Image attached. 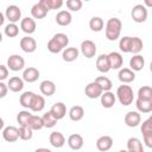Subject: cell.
Masks as SVG:
<instances>
[{"label":"cell","mask_w":152,"mask_h":152,"mask_svg":"<svg viewBox=\"0 0 152 152\" xmlns=\"http://www.w3.org/2000/svg\"><path fill=\"white\" fill-rule=\"evenodd\" d=\"M142 138H144L145 145H146L148 148H152V131L142 133Z\"/></svg>","instance_id":"47"},{"label":"cell","mask_w":152,"mask_h":152,"mask_svg":"<svg viewBox=\"0 0 152 152\" xmlns=\"http://www.w3.org/2000/svg\"><path fill=\"white\" fill-rule=\"evenodd\" d=\"M119 152H131V151H128V150H120Z\"/></svg>","instance_id":"54"},{"label":"cell","mask_w":152,"mask_h":152,"mask_svg":"<svg viewBox=\"0 0 152 152\" xmlns=\"http://www.w3.org/2000/svg\"><path fill=\"white\" fill-rule=\"evenodd\" d=\"M43 122H44V127L45 128H52L56 124H57V119L52 115V113L49 110V112H46V113H44L43 114Z\"/></svg>","instance_id":"37"},{"label":"cell","mask_w":152,"mask_h":152,"mask_svg":"<svg viewBox=\"0 0 152 152\" xmlns=\"http://www.w3.org/2000/svg\"><path fill=\"white\" fill-rule=\"evenodd\" d=\"M50 112L57 120H61L66 115V107H65L64 102H56L52 104Z\"/></svg>","instance_id":"23"},{"label":"cell","mask_w":152,"mask_h":152,"mask_svg":"<svg viewBox=\"0 0 152 152\" xmlns=\"http://www.w3.org/2000/svg\"><path fill=\"white\" fill-rule=\"evenodd\" d=\"M142 100H152V87L150 86H142L138 90V97Z\"/></svg>","instance_id":"41"},{"label":"cell","mask_w":152,"mask_h":152,"mask_svg":"<svg viewBox=\"0 0 152 152\" xmlns=\"http://www.w3.org/2000/svg\"><path fill=\"white\" fill-rule=\"evenodd\" d=\"M44 107H45V99H44V96L36 94L34 97H33V100H32L30 110L38 113V112H42L44 109Z\"/></svg>","instance_id":"29"},{"label":"cell","mask_w":152,"mask_h":152,"mask_svg":"<svg viewBox=\"0 0 152 152\" xmlns=\"http://www.w3.org/2000/svg\"><path fill=\"white\" fill-rule=\"evenodd\" d=\"M95 82H97L100 84V87L102 88L103 91H110V89L113 87L112 81L108 77H106V76H99V77H96L95 78Z\"/></svg>","instance_id":"39"},{"label":"cell","mask_w":152,"mask_h":152,"mask_svg":"<svg viewBox=\"0 0 152 152\" xmlns=\"http://www.w3.org/2000/svg\"><path fill=\"white\" fill-rule=\"evenodd\" d=\"M8 91V86L5 84L4 82H0V99H4L7 95Z\"/></svg>","instance_id":"49"},{"label":"cell","mask_w":152,"mask_h":152,"mask_svg":"<svg viewBox=\"0 0 152 152\" xmlns=\"http://www.w3.org/2000/svg\"><path fill=\"white\" fill-rule=\"evenodd\" d=\"M84 116V109L82 106H72L69 109V118L71 121H81Z\"/></svg>","instance_id":"26"},{"label":"cell","mask_w":152,"mask_h":152,"mask_svg":"<svg viewBox=\"0 0 152 152\" xmlns=\"http://www.w3.org/2000/svg\"><path fill=\"white\" fill-rule=\"evenodd\" d=\"M5 17L10 23L15 24L19 20L21 21V11L17 5H10L5 10Z\"/></svg>","instance_id":"5"},{"label":"cell","mask_w":152,"mask_h":152,"mask_svg":"<svg viewBox=\"0 0 152 152\" xmlns=\"http://www.w3.org/2000/svg\"><path fill=\"white\" fill-rule=\"evenodd\" d=\"M4 33L5 36H7L8 38H14L19 34V26L17 24H12V23H8L5 28H4Z\"/></svg>","instance_id":"36"},{"label":"cell","mask_w":152,"mask_h":152,"mask_svg":"<svg viewBox=\"0 0 152 152\" xmlns=\"http://www.w3.org/2000/svg\"><path fill=\"white\" fill-rule=\"evenodd\" d=\"M145 66V59L141 55H133V57L129 59V69L135 71L142 70Z\"/></svg>","instance_id":"24"},{"label":"cell","mask_w":152,"mask_h":152,"mask_svg":"<svg viewBox=\"0 0 152 152\" xmlns=\"http://www.w3.org/2000/svg\"><path fill=\"white\" fill-rule=\"evenodd\" d=\"M34 93L33 91H24L20 97H19V102H20V106H23L24 108H27L30 109L31 107V103H32V100L34 97Z\"/></svg>","instance_id":"32"},{"label":"cell","mask_w":152,"mask_h":152,"mask_svg":"<svg viewBox=\"0 0 152 152\" xmlns=\"http://www.w3.org/2000/svg\"><path fill=\"white\" fill-rule=\"evenodd\" d=\"M39 90L44 96H52L56 93V84L50 80H44L39 84Z\"/></svg>","instance_id":"19"},{"label":"cell","mask_w":152,"mask_h":152,"mask_svg":"<svg viewBox=\"0 0 152 152\" xmlns=\"http://www.w3.org/2000/svg\"><path fill=\"white\" fill-rule=\"evenodd\" d=\"M46 14H48V11L39 2L34 4L31 7V15H32L33 19H43V18L46 17Z\"/></svg>","instance_id":"30"},{"label":"cell","mask_w":152,"mask_h":152,"mask_svg":"<svg viewBox=\"0 0 152 152\" xmlns=\"http://www.w3.org/2000/svg\"><path fill=\"white\" fill-rule=\"evenodd\" d=\"M33 137V129L26 125V126H19V138L24 141L31 140Z\"/></svg>","instance_id":"35"},{"label":"cell","mask_w":152,"mask_h":152,"mask_svg":"<svg viewBox=\"0 0 152 152\" xmlns=\"http://www.w3.org/2000/svg\"><path fill=\"white\" fill-rule=\"evenodd\" d=\"M49 141H50L51 146H53V147H56V148L63 147V146L65 145V142H66L65 137H64L61 132H57V131L50 133V135H49Z\"/></svg>","instance_id":"15"},{"label":"cell","mask_w":152,"mask_h":152,"mask_svg":"<svg viewBox=\"0 0 152 152\" xmlns=\"http://www.w3.org/2000/svg\"><path fill=\"white\" fill-rule=\"evenodd\" d=\"M36 27H37V24H36L34 19L31 18V17H25L20 21V28H21V31L25 32L28 36L32 34L36 31Z\"/></svg>","instance_id":"12"},{"label":"cell","mask_w":152,"mask_h":152,"mask_svg":"<svg viewBox=\"0 0 152 152\" xmlns=\"http://www.w3.org/2000/svg\"><path fill=\"white\" fill-rule=\"evenodd\" d=\"M118 78L122 84H127L135 80V72L133 70H131L129 68H121L119 70Z\"/></svg>","instance_id":"11"},{"label":"cell","mask_w":152,"mask_h":152,"mask_svg":"<svg viewBox=\"0 0 152 152\" xmlns=\"http://www.w3.org/2000/svg\"><path fill=\"white\" fill-rule=\"evenodd\" d=\"M19 45H20V49H21L24 52H26V53H32V52H34L36 49H37V43H36L34 38H32L31 36H25V37H23V38L20 39Z\"/></svg>","instance_id":"9"},{"label":"cell","mask_w":152,"mask_h":152,"mask_svg":"<svg viewBox=\"0 0 152 152\" xmlns=\"http://www.w3.org/2000/svg\"><path fill=\"white\" fill-rule=\"evenodd\" d=\"M113 146V138L109 135H102L96 140V148L101 152H107Z\"/></svg>","instance_id":"17"},{"label":"cell","mask_w":152,"mask_h":152,"mask_svg":"<svg viewBox=\"0 0 152 152\" xmlns=\"http://www.w3.org/2000/svg\"><path fill=\"white\" fill-rule=\"evenodd\" d=\"M144 6L147 8V7H152V0H145L144 1Z\"/></svg>","instance_id":"51"},{"label":"cell","mask_w":152,"mask_h":152,"mask_svg":"<svg viewBox=\"0 0 152 152\" xmlns=\"http://www.w3.org/2000/svg\"><path fill=\"white\" fill-rule=\"evenodd\" d=\"M48 12L51 11V10H58L63 6V1L62 0H40L38 1Z\"/></svg>","instance_id":"31"},{"label":"cell","mask_w":152,"mask_h":152,"mask_svg":"<svg viewBox=\"0 0 152 152\" xmlns=\"http://www.w3.org/2000/svg\"><path fill=\"white\" fill-rule=\"evenodd\" d=\"M127 150L131 152H144V146L140 139L132 137L127 140Z\"/></svg>","instance_id":"28"},{"label":"cell","mask_w":152,"mask_h":152,"mask_svg":"<svg viewBox=\"0 0 152 152\" xmlns=\"http://www.w3.org/2000/svg\"><path fill=\"white\" fill-rule=\"evenodd\" d=\"M131 17L135 23H144L147 19V8L144 6V4H137L131 11Z\"/></svg>","instance_id":"3"},{"label":"cell","mask_w":152,"mask_h":152,"mask_svg":"<svg viewBox=\"0 0 152 152\" xmlns=\"http://www.w3.org/2000/svg\"><path fill=\"white\" fill-rule=\"evenodd\" d=\"M24 82H25V81L23 80V77L13 76V77H11V78L8 80L7 86H8V89H10L11 91H13V93H19V91H21L23 88H24Z\"/></svg>","instance_id":"21"},{"label":"cell","mask_w":152,"mask_h":152,"mask_svg":"<svg viewBox=\"0 0 152 152\" xmlns=\"http://www.w3.org/2000/svg\"><path fill=\"white\" fill-rule=\"evenodd\" d=\"M116 99L119 100V102L122 106H129L132 104L133 100H134V93L131 86L127 84H121L116 89Z\"/></svg>","instance_id":"2"},{"label":"cell","mask_w":152,"mask_h":152,"mask_svg":"<svg viewBox=\"0 0 152 152\" xmlns=\"http://www.w3.org/2000/svg\"><path fill=\"white\" fill-rule=\"evenodd\" d=\"M8 77V68L7 65H0V81L2 82L4 80H6Z\"/></svg>","instance_id":"48"},{"label":"cell","mask_w":152,"mask_h":152,"mask_svg":"<svg viewBox=\"0 0 152 152\" xmlns=\"http://www.w3.org/2000/svg\"><path fill=\"white\" fill-rule=\"evenodd\" d=\"M39 76H40V72L34 66H28V68L24 69V71H23V80L27 83L36 82L39 78Z\"/></svg>","instance_id":"13"},{"label":"cell","mask_w":152,"mask_h":152,"mask_svg":"<svg viewBox=\"0 0 152 152\" xmlns=\"http://www.w3.org/2000/svg\"><path fill=\"white\" fill-rule=\"evenodd\" d=\"M108 58H109V63H110V68L112 69H114V70L121 69V66L124 64V58H122L120 52L112 51V52L108 53Z\"/></svg>","instance_id":"20"},{"label":"cell","mask_w":152,"mask_h":152,"mask_svg":"<svg viewBox=\"0 0 152 152\" xmlns=\"http://www.w3.org/2000/svg\"><path fill=\"white\" fill-rule=\"evenodd\" d=\"M89 27L94 32H100L104 27V21L101 17H93L89 20Z\"/></svg>","instance_id":"33"},{"label":"cell","mask_w":152,"mask_h":152,"mask_svg":"<svg viewBox=\"0 0 152 152\" xmlns=\"http://www.w3.org/2000/svg\"><path fill=\"white\" fill-rule=\"evenodd\" d=\"M4 17H5V14H2V13H0V26L1 25H4Z\"/></svg>","instance_id":"52"},{"label":"cell","mask_w":152,"mask_h":152,"mask_svg":"<svg viewBox=\"0 0 152 152\" xmlns=\"http://www.w3.org/2000/svg\"><path fill=\"white\" fill-rule=\"evenodd\" d=\"M55 20H56V23H57L59 26H68V25H70L71 21H72V15H71V13H70L69 11L62 10V11H59V12L56 14Z\"/></svg>","instance_id":"18"},{"label":"cell","mask_w":152,"mask_h":152,"mask_svg":"<svg viewBox=\"0 0 152 152\" xmlns=\"http://www.w3.org/2000/svg\"><path fill=\"white\" fill-rule=\"evenodd\" d=\"M48 50L51 52V53H58L61 52L63 49V46L55 39V38H51L49 42H48Z\"/></svg>","instance_id":"43"},{"label":"cell","mask_w":152,"mask_h":152,"mask_svg":"<svg viewBox=\"0 0 152 152\" xmlns=\"http://www.w3.org/2000/svg\"><path fill=\"white\" fill-rule=\"evenodd\" d=\"M25 66V59L20 55H11L7 58V68L12 71H20Z\"/></svg>","instance_id":"4"},{"label":"cell","mask_w":152,"mask_h":152,"mask_svg":"<svg viewBox=\"0 0 152 152\" xmlns=\"http://www.w3.org/2000/svg\"><path fill=\"white\" fill-rule=\"evenodd\" d=\"M52 38H55V39L63 46V49H66V46H68V44H69V37H68L65 33H62V32L56 33Z\"/></svg>","instance_id":"45"},{"label":"cell","mask_w":152,"mask_h":152,"mask_svg":"<svg viewBox=\"0 0 152 152\" xmlns=\"http://www.w3.org/2000/svg\"><path fill=\"white\" fill-rule=\"evenodd\" d=\"M140 129H141V133H145V132H150V131H152V115H151V116H148L145 121H142Z\"/></svg>","instance_id":"46"},{"label":"cell","mask_w":152,"mask_h":152,"mask_svg":"<svg viewBox=\"0 0 152 152\" xmlns=\"http://www.w3.org/2000/svg\"><path fill=\"white\" fill-rule=\"evenodd\" d=\"M84 94L89 99H97V97H101V95L103 94V90H102V88L100 87V84L97 82L93 81V82H90L86 86Z\"/></svg>","instance_id":"7"},{"label":"cell","mask_w":152,"mask_h":152,"mask_svg":"<svg viewBox=\"0 0 152 152\" xmlns=\"http://www.w3.org/2000/svg\"><path fill=\"white\" fill-rule=\"evenodd\" d=\"M100 101L103 108H112L115 104L116 95H114V93L112 91H103V94L100 97Z\"/></svg>","instance_id":"22"},{"label":"cell","mask_w":152,"mask_h":152,"mask_svg":"<svg viewBox=\"0 0 152 152\" xmlns=\"http://www.w3.org/2000/svg\"><path fill=\"white\" fill-rule=\"evenodd\" d=\"M78 53H80V51H78L77 48H72V46L66 48L62 52V58H63L64 62H74V61L77 59Z\"/></svg>","instance_id":"25"},{"label":"cell","mask_w":152,"mask_h":152,"mask_svg":"<svg viewBox=\"0 0 152 152\" xmlns=\"http://www.w3.org/2000/svg\"><path fill=\"white\" fill-rule=\"evenodd\" d=\"M135 107L139 113H151L152 112V100H135Z\"/></svg>","instance_id":"27"},{"label":"cell","mask_w":152,"mask_h":152,"mask_svg":"<svg viewBox=\"0 0 152 152\" xmlns=\"http://www.w3.org/2000/svg\"><path fill=\"white\" fill-rule=\"evenodd\" d=\"M144 48V43L139 37H132L131 38V52L133 55H139Z\"/></svg>","instance_id":"34"},{"label":"cell","mask_w":152,"mask_h":152,"mask_svg":"<svg viewBox=\"0 0 152 152\" xmlns=\"http://www.w3.org/2000/svg\"><path fill=\"white\" fill-rule=\"evenodd\" d=\"M150 71L152 72V61H151V63H150Z\"/></svg>","instance_id":"53"},{"label":"cell","mask_w":152,"mask_h":152,"mask_svg":"<svg viewBox=\"0 0 152 152\" xmlns=\"http://www.w3.org/2000/svg\"><path fill=\"white\" fill-rule=\"evenodd\" d=\"M96 69L102 72V74H106L112 68H110V63H109V58H108V55L106 53H101L97 58H96Z\"/></svg>","instance_id":"14"},{"label":"cell","mask_w":152,"mask_h":152,"mask_svg":"<svg viewBox=\"0 0 152 152\" xmlns=\"http://www.w3.org/2000/svg\"><path fill=\"white\" fill-rule=\"evenodd\" d=\"M65 5H66L68 10H70L72 12H77V11H80L82 8L83 2L81 0H66Z\"/></svg>","instance_id":"44"},{"label":"cell","mask_w":152,"mask_h":152,"mask_svg":"<svg viewBox=\"0 0 152 152\" xmlns=\"http://www.w3.org/2000/svg\"><path fill=\"white\" fill-rule=\"evenodd\" d=\"M124 121H125L126 126L133 128V127H137L141 124V115L138 110H129L126 113Z\"/></svg>","instance_id":"8"},{"label":"cell","mask_w":152,"mask_h":152,"mask_svg":"<svg viewBox=\"0 0 152 152\" xmlns=\"http://www.w3.org/2000/svg\"><path fill=\"white\" fill-rule=\"evenodd\" d=\"M28 126L33 129V131H39L44 127V122H43V118L38 116V115H32L30 121H28Z\"/></svg>","instance_id":"38"},{"label":"cell","mask_w":152,"mask_h":152,"mask_svg":"<svg viewBox=\"0 0 152 152\" xmlns=\"http://www.w3.org/2000/svg\"><path fill=\"white\" fill-rule=\"evenodd\" d=\"M34 152H52L50 148H46V147H39V148H37Z\"/></svg>","instance_id":"50"},{"label":"cell","mask_w":152,"mask_h":152,"mask_svg":"<svg viewBox=\"0 0 152 152\" xmlns=\"http://www.w3.org/2000/svg\"><path fill=\"white\" fill-rule=\"evenodd\" d=\"M121 28H122V23L119 18H110L107 20L106 23V38L110 42L116 40L120 37L121 33Z\"/></svg>","instance_id":"1"},{"label":"cell","mask_w":152,"mask_h":152,"mask_svg":"<svg viewBox=\"0 0 152 152\" xmlns=\"http://www.w3.org/2000/svg\"><path fill=\"white\" fill-rule=\"evenodd\" d=\"M31 116H32V114L28 110H20L17 114V121H18L19 126H26V125H28V121H30Z\"/></svg>","instance_id":"40"},{"label":"cell","mask_w":152,"mask_h":152,"mask_svg":"<svg viewBox=\"0 0 152 152\" xmlns=\"http://www.w3.org/2000/svg\"><path fill=\"white\" fill-rule=\"evenodd\" d=\"M69 147L74 151H77V150H81L83 147V144H84V140H83V137L81 134H77V133H74L71 135H69L68 140H66Z\"/></svg>","instance_id":"16"},{"label":"cell","mask_w":152,"mask_h":152,"mask_svg":"<svg viewBox=\"0 0 152 152\" xmlns=\"http://www.w3.org/2000/svg\"><path fill=\"white\" fill-rule=\"evenodd\" d=\"M2 138L4 140L8 141V142H14L17 141L19 138V128L14 127V126H7L2 129Z\"/></svg>","instance_id":"10"},{"label":"cell","mask_w":152,"mask_h":152,"mask_svg":"<svg viewBox=\"0 0 152 152\" xmlns=\"http://www.w3.org/2000/svg\"><path fill=\"white\" fill-rule=\"evenodd\" d=\"M80 49H81L82 55H83L86 58H88V59L95 57V55H96V44H95L93 40H90V39L83 40V42L81 43Z\"/></svg>","instance_id":"6"},{"label":"cell","mask_w":152,"mask_h":152,"mask_svg":"<svg viewBox=\"0 0 152 152\" xmlns=\"http://www.w3.org/2000/svg\"><path fill=\"white\" fill-rule=\"evenodd\" d=\"M131 38L129 36H125L122 38H120L119 40V49L121 52L125 53H129L131 52Z\"/></svg>","instance_id":"42"}]
</instances>
